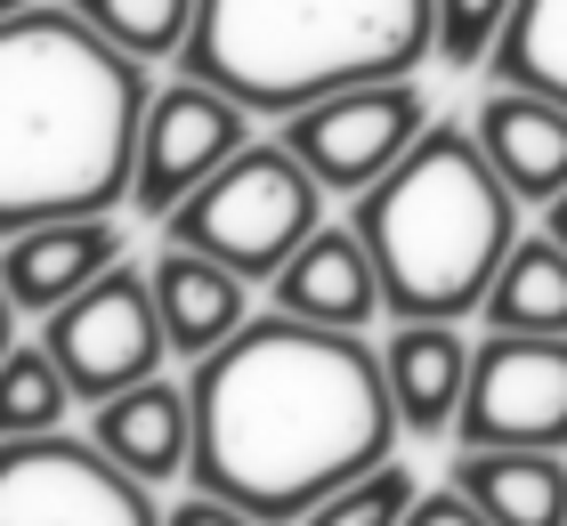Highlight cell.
<instances>
[{
	"label": "cell",
	"mask_w": 567,
	"mask_h": 526,
	"mask_svg": "<svg viewBox=\"0 0 567 526\" xmlns=\"http://www.w3.org/2000/svg\"><path fill=\"white\" fill-rule=\"evenodd\" d=\"M454 486L495 526H567L559 445H454Z\"/></svg>",
	"instance_id": "17"
},
{
	"label": "cell",
	"mask_w": 567,
	"mask_h": 526,
	"mask_svg": "<svg viewBox=\"0 0 567 526\" xmlns=\"http://www.w3.org/2000/svg\"><path fill=\"white\" fill-rule=\"evenodd\" d=\"M324 178L300 163L284 138H251L227 171H212L163 219V244H187L219 268H236L244 283H276L308 235L324 227Z\"/></svg>",
	"instance_id": "5"
},
{
	"label": "cell",
	"mask_w": 567,
	"mask_h": 526,
	"mask_svg": "<svg viewBox=\"0 0 567 526\" xmlns=\"http://www.w3.org/2000/svg\"><path fill=\"white\" fill-rule=\"evenodd\" d=\"M0 526H163V510L97 437L41 430L0 445Z\"/></svg>",
	"instance_id": "6"
},
{
	"label": "cell",
	"mask_w": 567,
	"mask_h": 526,
	"mask_svg": "<svg viewBox=\"0 0 567 526\" xmlns=\"http://www.w3.org/2000/svg\"><path fill=\"white\" fill-rule=\"evenodd\" d=\"M163 526H260V518H251V510H236L227 494H203V486H187V494H178V503L163 510Z\"/></svg>",
	"instance_id": "24"
},
{
	"label": "cell",
	"mask_w": 567,
	"mask_h": 526,
	"mask_svg": "<svg viewBox=\"0 0 567 526\" xmlns=\"http://www.w3.org/2000/svg\"><path fill=\"white\" fill-rule=\"evenodd\" d=\"M422 503V478L405 462H381V470H365L357 486H341L332 503H317L300 526H405V510Z\"/></svg>",
	"instance_id": "22"
},
{
	"label": "cell",
	"mask_w": 567,
	"mask_h": 526,
	"mask_svg": "<svg viewBox=\"0 0 567 526\" xmlns=\"http://www.w3.org/2000/svg\"><path fill=\"white\" fill-rule=\"evenodd\" d=\"M154 268V308H163V332H171V357L178 364H203L212 349H227L244 324H251V283L219 259H203L187 244H163L146 259Z\"/></svg>",
	"instance_id": "14"
},
{
	"label": "cell",
	"mask_w": 567,
	"mask_h": 526,
	"mask_svg": "<svg viewBox=\"0 0 567 526\" xmlns=\"http://www.w3.org/2000/svg\"><path fill=\"white\" fill-rule=\"evenodd\" d=\"M478 316H486V332H567V244L551 227L519 235V251L503 259Z\"/></svg>",
	"instance_id": "18"
},
{
	"label": "cell",
	"mask_w": 567,
	"mask_h": 526,
	"mask_svg": "<svg viewBox=\"0 0 567 526\" xmlns=\"http://www.w3.org/2000/svg\"><path fill=\"white\" fill-rule=\"evenodd\" d=\"M24 9H41V0H0V17H24Z\"/></svg>",
	"instance_id": "27"
},
{
	"label": "cell",
	"mask_w": 567,
	"mask_h": 526,
	"mask_svg": "<svg viewBox=\"0 0 567 526\" xmlns=\"http://www.w3.org/2000/svg\"><path fill=\"white\" fill-rule=\"evenodd\" d=\"M154 82L73 9H24L0 24V219H114L138 195Z\"/></svg>",
	"instance_id": "2"
},
{
	"label": "cell",
	"mask_w": 567,
	"mask_h": 526,
	"mask_svg": "<svg viewBox=\"0 0 567 526\" xmlns=\"http://www.w3.org/2000/svg\"><path fill=\"white\" fill-rule=\"evenodd\" d=\"M544 227H551V235H559V244H567V195L551 203V219H544Z\"/></svg>",
	"instance_id": "26"
},
{
	"label": "cell",
	"mask_w": 567,
	"mask_h": 526,
	"mask_svg": "<svg viewBox=\"0 0 567 526\" xmlns=\"http://www.w3.org/2000/svg\"><path fill=\"white\" fill-rule=\"evenodd\" d=\"M471 357L478 340H462V324H390L381 364H390L405 437H454L462 398H471Z\"/></svg>",
	"instance_id": "16"
},
{
	"label": "cell",
	"mask_w": 567,
	"mask_h": 526,
	"mask_svg": "<svg viewBox=\"0 0 567 526\" xmlns=\"http://www.w3.org/2000/svg\"><path fill=\"white\" fill-rule=\"evenodd\" d=\"M90 437L106 445L122 470H138L146 486H171V478L195 470V389L154 373V381H138V389H122V398L97 405Z\"/></svg>",
	"instance_id": "15"
},
{
	"label": "cell",
	"mask_w": 567,
	"mask_h": 526,
	"mask_svg": "<svg viewBox=\"0 0 567 526\" xmlns=\"http://www.w3.org/2000/svg\"><path fill=\"white\" fill-rule=\"evenodd\" d=\"M349 227L365 235L398 324H454L486 308L503 259L519 251V195L471 122H430L422 146L357 195Z\"/></svg>",
	"instance_id": "3"
},
{
	"label": "cell",
	"mask_w": 567,
	"mask_h": 526,
	"mask_svg": "<svg viewBox=\"0 0 567 526\" xmlns=\"http://www.w3.org/2000/svg\"><path fill=\"white\" fill-rule=\"evenodd\" d=\"M437 58V0H203L187 73L244 97L260 122L357 82H405Z\"/></svg>",
	"instance_id": "4"
},
{
	"label": "cell",
	"mask_w": 567,
	"mask_h": 526,
	"mask_svg": "<svg viewBox=\"0 0 567 526\" xmlns=\"http://www.w3.org/2000/svg\"><path fill=\"white\" fill-rule=\"evenodd\" d=\"M41 340L58 349L82 405H106L122 389L154 381L171 364V332H163V308H154V268H138V259L106 268L82 300L41 316Z\"/></svg>",
	"instance_id": "7"
},
{
	"label": "cell",
	"mask_w": 567,
	"mask_h": 526,
	"mask_svg": "<svg viewBox=\"0 0 567 526\" xmlns=\"http://www.w3.org/2000/svg\"><path fill=\"white\" fill-rule=\"evenodd\" d=\"M251 122H260V114H251L244 97H227L219 82H203V73H178L171 90H154L131 210H138V219H171L203 178L227 171L251 146Z\"/></svg>",
	"instance_id": "10"
},
{
	"label": "cell",
	"mask_w": 567,
	"mask_h": 526,
	"mask_svg": "<svg viewBox=\"0 0 567 526\" xmlns=\"http://www.w3.org/2000/svg\"><path fill=\"white\" fill-rule=\"evenodd\" d=\"M454 445H559L567 454V332H486L471 357Z\"/></svg>",
	"instance_id": "9"
},
{
	"label": "cell",
	"mask_w": 567,
	"mask_h": 526,
	"mask_svg": "<svg viewBox=\"0 0 567 526\" xmlns=\"http://www.w3.org/2000/svg\"><path fill=\"white\" fill-rule=\"evenodd\" d=\"M276 308L284 316H308V324H341V332H365L373 316H390L365 235H357V227H317L292 259H284Z\"/></svg>",
	"instance_id": "13"
},
{
	"label": "cell",
	"mask_w": 567,
	"mask_h": 526,
	"mask_svg": "<svg viewBox=\"0 0 567 526\" xmlns=\"http://www.w3.org/2000/svg\"><path fill=\"white\" fill-rule=\"evenodd\" d=\"M478 146L495 154V171L511 178V195L519 203H559L567 195V105L544 97V90H519V82H495L478 97Z\"/></svg>",
	"instance_id": "12"
},
{
	"label": "cell",
	"mask_w": 567,
	"mask_h": 526,
	"mask_svg": "<svg viewBox=\"0 0 567 526\" xmlns=\"http://www.w3.org/2000/svg\"><path fill=\"white\" fill-rule=\"evenodd\" d=\"M73 9H82L114 49H131V58L154 65V58H187L203 0H73Z\"/></svg>",
	"instance_id": "21"
},
{
	"label": "cell",
	"mask_w": 567,
	"mask_h": 526,
	"mask_svg": "<svg viewBox=\"0 0 567 526\" xmlns=\"http://www.w3.org/2000/svg\"><path fill=\"white\" fill-rule=\"evenodd\" d=\"M405 526H495V518H486V510L471 503V494H462V486L446 478L437 494H422V503L405 510Z\"/></svg>",
	"instance_id": "25"
},
{
	"label": "cell",
	"mask_w": 567,
	"mask_h": 526,
	"mask_svg": "<svg viewBox=\"0 0 567 526\" xmlns=\"http://www.w3.org/2000/svg\"><path fill=\"white\" fill-rule=\"evenodd\" d=\"M422 130H430V97H422L414 73H405V82H357V90H332L317 105H300V114L276 122V138L292 146L332 195L357 203L373 178H390L405 154L422 146Z\"/></svg>",
	"instance_id": "8"
},
{
	"label": "cell",
	"mask_w": 567,
	"mask_h": 526,
	"mask_svg": "<svg viewBox=\"0 0 567 526\" xmlns=\"http://www.w3.org/2000/svg\"><path fill=\"white\" fill-rule=\"evenodd\" d=\"M519 0H437V65H486Z\"/></svg>",
	"instance_id": "23"
},
{
	"label": "cell",
	"mask_w": 567,
	"mask_h": 526,
	"mask_svg": "<svg viewBox=\"0 0 567 526\" xmlns=\"http://www.w3.org/2000/svg\"><path fill=\"white\" fill-rule=\"evenodd\" d=\"M106 268H122V227L114 219H41L17 227L0 251V292H9V324L17 316H58L65 300H82Z\"/></svg>",
	"instance_id": "11"
},
{
	"label": "cell",
	"mask_w": 567,
	"mask_h": 526,
	"mask_svg": "<svg viewBox=\"0 0 567 526\" xmlns=\"http://www.w3.org/2000/svg\"><path fill=\"white\" fill-rule=\"evenodd\" d=\"M65 405L73 381L49 340H9V364H0V437H41V430H65Z\"/></svg>",
	"instance_id": "20"
},
{
	"label": "cell",
	"mask_w": 567,
	"mask_h": 526,
	"mask_svg": "<svg viewBox=\"0 0 567 526\" xmlns=\"http://www.w3.org/2000/svg\"><path fill=\"white\" fill-rule=\"evenodd\" d=\"M486 65H495V82L544 90L567 105V0H519Z\"/></svg>",
	"instance_id": "19"
},
{
	"label": "cell",
	"mask_w": 567,
	"mask_h": 526,
	"mask_svg": "<svg viewBox=\"0 0 567 526\" xmlns=\"http://www.w3.org/2000/svg\"><path fill=\"white\" fill-rule=\"evenodd\" d=\"M195 389V470L187 486L227 494L260 526H300L317 503L398 462L405 413L390 364L365 332L251 316V324L187 364Z\"/></svg>",
	"instance_id": "1"
}]
</instances>
